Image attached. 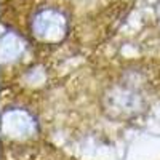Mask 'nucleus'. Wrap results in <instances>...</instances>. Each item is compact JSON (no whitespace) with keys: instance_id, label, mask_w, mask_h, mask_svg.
Returning <instances> with one entry per match:
<instances>
[]
</instances>
